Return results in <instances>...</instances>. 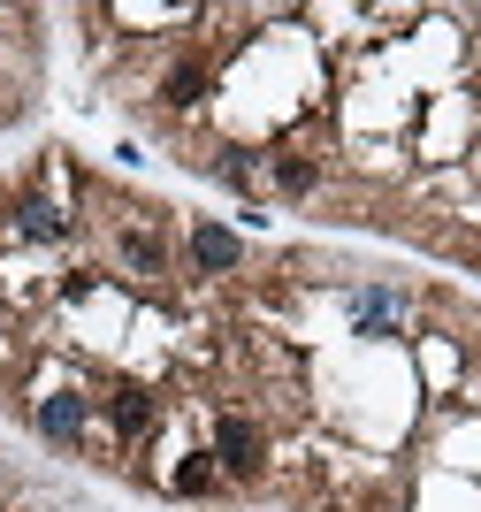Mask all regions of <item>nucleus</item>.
Here are the masks:
<instances>
[{"instance_id": "obj_1", "label": "nucleus", "mask_w": 481, "mask_h": 512, "mask_svg": "<svg viewBox=\"0 0 481 512\" xmlns=\"http://www.w3.org/2000/svg\"><path fill=\"white\" fill-rule=\"evenodd\" d=\"M214 451H222V467L230 474H260V428L252 421H237V413H222V421H214Z\"/></svg>"}, {"instance_id": "obj_2", "label": "nucleus", "mask_w": 481, "mask_h": 512, "mask_svg": "<svg viewBox=\"0 0 481 512\" xmlns=\"http://www.w3.org/2000/svg\"><path fill=\"white\" fill-rule=\"evenodd\" d=\"M191 260H199L207 276H222V268H237V237L222 230V222H199V230H191Z\"/></svg>"}, {"instance_id": "obj_3", "label": "nucleus", "mask_w": 481, "mask_h": 512, "mask_svg": "<svg viewBox=\"0 0 481 512\" xmlns=\"http://www.w3.org/2000/svg\"><path fill=\"white\" fill-rule=\"evenodd\" d=\"M39 436L77 444V436H84V398H69V390H62V398H46V406H39Z\"/></svg>"}, {"instance_id": "obj_4", "label": "nucleus", "mask_w": 481, "mask_h": 512, "mask_svg": "<svg viewBox=\"0 0 481 512\" xmlns=\"http://www.w3.org/2000/svg\"><path fill=\"white\" fill-rule=\"evenodd\" d=\"M107 421L123 428V436H146L153 428V398L146 390H115V398H107Z\"/></svg>"}, {"instance_id": "obj_5", "label": "nucleus", "mask_w": 481, "mask_h": 512, "mask_svg": "<svg viewBox=\"0 0 481 512\" xmlns=\"http://www.w3.org/2000/svg\"><path fill=\"white\" fill-rule=\"evenodd\" d=\"M359 337H390V321H398V291H359Z\"/></svg>"}, {"instance_id": "obj_6", "label": "nucleus", "mask_w": 481, "mask_h": 512, "mask_svg": "<svg viewBox=\"0 0 481 512\" xmlns=\"http://www.w3.org/2000/svg\"><path fill=\"white\" fill-rule=\"evenodd\" d=\"M123 260L138 268V276H161V268H168V245L153 230H123Z\"/></svg>"}, {"instance_id": "obj_7", "label": "nucleus", "mask_w": 481, "mask_h": 512, "mask_svg": "<svg viewBox=\"0 0 481 512\" xmlns=\"http://www.w3.org/2000/svg\"><path fill=\"white\" fill-rule=\"evenodd\" d=\"M199 92H207V69H199V62H176V69H168V85H161V100L168 107H199Z\"/></svg>"}, {"instance_id": "obj_8", "label": "nucleus", "mask_w": 481, "mask_h": 512, "mask_svg": "<svg viewBox=\"0 0 481 512\" xmlns=\"http://www.w3.org/2000/svg\"><path fill=\"white\" fill-rule=\"evenodd\" d=\"M16 230H23V237H46V245H54V237H69V222H62V214H54V207H46V199H23Z\"/></svg>"}, {"instance_id": "obj_9", "label": "nucleus", "mask_w": 481, "mask_h": 512, "mask_svg": "<svg viewBox=\"0 0 481 512\" xmlns=\"http://www.w3.org/2000/svg\"><path fill=\"white\" fill-rule=\"evenodd\" d=\"M275 184H283V192H314V184H321V169H314V161H298V153H283V161H275Z\"/></svg>"}, {"instance_id": "obj_10", "label": "nucleus", "mask_w": 481, "mask_h": 512, "mask_svg": "<svg viewBox=\"0 0 481 512\" xmlns=\"http://www.w3.org/2000/svg\"><path fill=\"white\" fill-rule=\"evenodd\" d=\"M207 482H214V467H199V459H191V467H176V490H184V497H199Z\"/></svg>"}]
</instances>
